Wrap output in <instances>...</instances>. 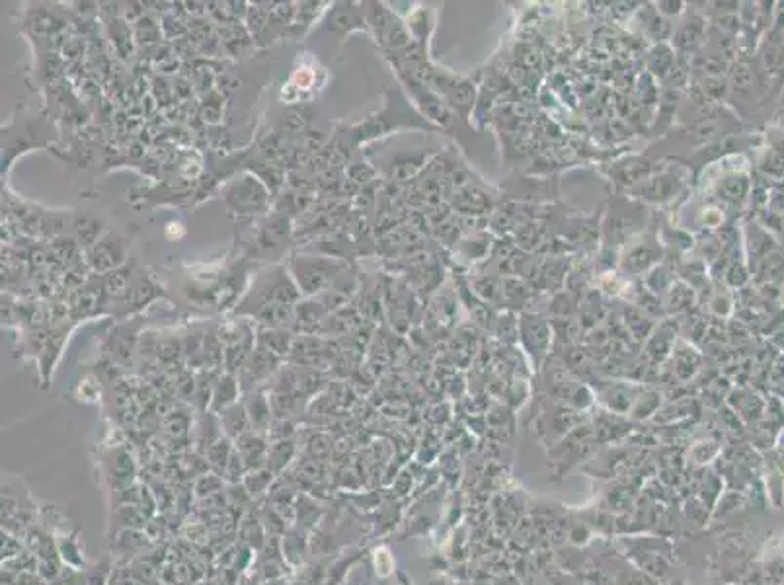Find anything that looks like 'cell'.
<instances>
[{
	"mask_svg": "<svg viewBox=\"0 0 784 585\" xmlns=\"http://www.w3.org/2000/svg\"><path fill=\"white\" fill-rule=\"evenodd\" d=\"M341 263L332 260H299L293 263V273L302 292L328 291L330 285L341 275Z\"/></svg>",
	"mask_w": 784,
	"mask_h": 585,
	"instance_id": "6da1fadb",
	"label": "cell"
},
{
	"mask_svg": "<svg viewBox=\"0 0 784 585\" xmlns=\"http://www.w3.org/2000/svg\"><path fill=\"white\" fill-rule=\"evenodd\" d=\"M228 203L240 213H254V209H262L266 205V193L258 182L248 178L242 186L228 191Z\"/></svg>",
	"mask_w": 784,
	"mask_h": 585,
	"instance_id": "7a4b0ae2",
	"label": "cell"
},
{
	"mask_svg": "<svg viewBox=\"0 0 784 585\" xmlns=\"http://www.w3.org/2000/svg\"><path fill=\"white\" fill-rule=\"evenodd\" d=\"M121 256H123L121 242L114 238V236H110V238H103V241H100L94 246L92 250H90V258L88 260H90V265H92L94 270L110 272V270L117 268V263L121 261Z\"/></svg>",
	"mask_w": 784,
	"mask_h": 585,
	"instance_id": "3957f363",
	"label": "cell"
},
{
	"mask_svg": "<svg viewBox=\"0 0 784 585\" xmlns=\"http://www.w3.org/2000/svg\"><path fill=\"white\" fill-rule=\"evenodd\" d=\"M322 311H324V306L320 303L299 304V306H297V316H295L297 328H299V330H305V332H310V330L320 322Z\"/></svg>",
	"mask_w": 784,
	"mask_h": 585,
	"instance_id": "277c9868",
	"label": "cell"
},
{
	"mask_svg": "<svg viewBox=\"0 0 784 585\" xmlns=\"http://www.w3.org/2000/svg\"><path fill=\"white\" fill-rule=\"evenodd\" d=\"M259 342H262V347L271 351L273 356L275 353H287V349H289V334L279 332V330L262 332L259 334Z\"/></svg>",
	"mask_w": 784,
	"mask_h": 585,
	"instance_id": "5b68a950",
	"label": "cell"
},
{
	"mask_svg": "<svg viewBox=\"0 0 784 585\" xmlns=\"http://www.w3.org/2000/svg\"><path fill=\"white\" fill-rule=\"evenodd\" d=\"M129 277H131V272H127V270H117L115 273H112L105 281V292L114 295V297L123 295L127 291V285H129Z\"/></svg>",
	"mask_w": 784,
	"mask_h": 585,
	"instance_id": "8992f818",
	"label": "cell"
},
{
	"mask_svg": "<svg viewBox=\"0 0 784 585\" xmlns=\"http://www.w3.org/2000/svg\"><path fill=\"white\" fill-rule=\"evenodd\" d=\"M155 287L151 285L148 281H145V279H141V281L135 285L133 289H131V306L133 308H139V306H143L145 303H148L151 299H155L156 292L153 291Z\"/></svg>",
	"mask_w": 784,
	"mask_h": 585,
	"instance_id": "52a82bcc",
	"label": "cell"
},
{
	"mask_svg": "<svg viewBox=\"0 0 784 585\" xmlns=\"http://www.w3.org/2000/svg\"><path fill=\"white\" fill-rule=\"evenodd\" d=\"M701 33L702 26H689V21H687V26H683L681 30H679V35H677L679 47H685V49L694 47L699 43V40H701Z\"/></svg>",
	"mask_w": 784,
	"mask_h": 585,
	"instance_id": "ba28073f",
	"label": "cell"
}]
</instances>
